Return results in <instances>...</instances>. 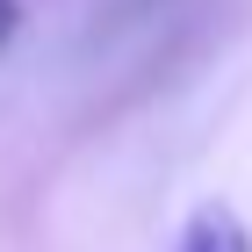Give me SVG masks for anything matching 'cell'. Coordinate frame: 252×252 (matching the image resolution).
Instances as JSON below:
<instances>
[{
    "mask_svg": "<svg viewBox=\"0 0 252 252\" xmlns=\"http://www.w3.org/2000/svg\"><path fill=\"white\" fill-rule=\"evenodd\" d=\"M173 252H252V231L238 223L231 202H202V209L188 216V231H180Z\"/></svg>",
    "mask_w": 252,
    "mask_h": 252,
    "instance_id": "cell-1",
    "label": "cell"
},
{
    "mask_svg": "<svg viewBox=\"0 0 252 252\" xmlns=\"http://www.w3.org/2000/svg\"><path fill=\"white\" fill-rule=\"evenodd\" d=\"M123 7H130V15H137V7H152V0H123Z\"/></svg>",
    "mask_w": 252,
    "mask_h": 252,
    "instance_id": "cell-3",
    "label": "cell"
},
{
    "mask_svg": "<svg viewBox=\"0 0 252 252\" xmlns=\"http://www.w3.org/2000/svg\"><path fill=\"white\" fill-rule=\"evenodd\" d=\"M15 22H22V7H15V0H0V51H7V36H15Z\"/></svg>",
    "mask_w": 252,
    "mask_h": 252,
    "instance_id": "cell-2",
    "label": "cell"
}]
</instances>
